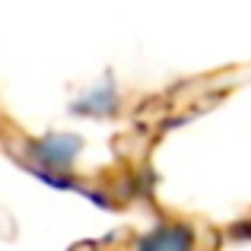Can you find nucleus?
<instances>
[{
	"label": "nucleus",
	"instance_id": "nucleus-1",
	"mask_svg": "<svg viewBox=\"0 0 251 251\" xmlns=\"http://www.w3.org/2000/svg\"><path fill=\"white\" fill-rule=\"evenodd\" d=\"M194 248V235L184 226H162L156 232H150L147 239H140L137 251H191Z\"/></svg>",
	"mask_w": 251,
	"mask_h": 251
}]
</instances>
